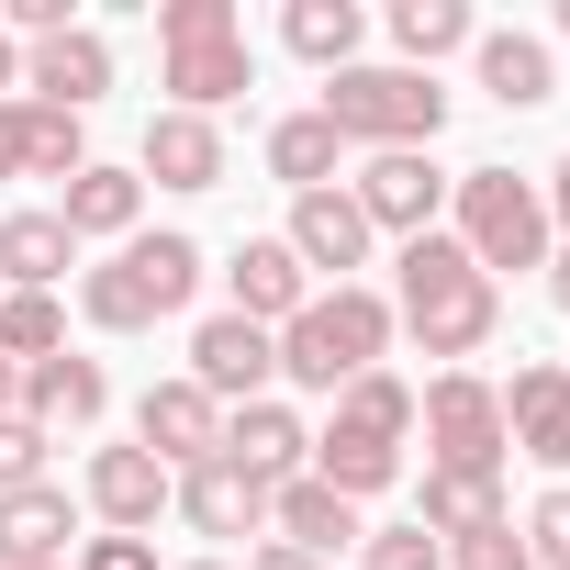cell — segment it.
I'll list each match as a JSON object with an SVG mask.
<instances>
[{"mask_svg": "<svg viewBox=\"0 0 570 570\" xmlns=\"http://www.w3.org/2000/svg\"><path fill=\"white\" fill-rule=\"evenodd\" d=\"M392 268H403L392 336H414L425 358H481V347H492V325H503V279H481L459 235H414Z\"/></svg>", "mask_w": 570, "mask_h": 570, "instance_id": "obj_1", "label": "cell"}, {"mask_svg": "<svg viewBox=\"0 0 570 570\" xmlns=\"http://www.w3.org/2000/svg\"><path fill=\"white\" fill-rule=\"evenodd\" d=\"M157 79H168V112L213 124L235 90H257L246 12H235V0H157Z\"/></svg>", "mask_w": 570, "mask_h": 570, "instance_id": "obj_2", "label": "cell"}, {"mask_svg": "<svg viewBox=\"0 0 570 570\" xmlns=\"http://www.w3.org/2000/svg\"><path fill=\"white\" fill-rule=\"evenodd\" d=\"M190 292H202V246H190L179 224H157V235H124V246L79 279V314H90L101 336H146V325L190 314Z\"/></svg>", "mask_w": 570, "mask_h": 570, "instance_id": "obj_3", "label": "cell"}, {"mask_svg": "<svg viewBox=\"0 0 570 570\" xmlns=\"http://www.w3.org/2000/svg\"><path fill=\"white\" fill-rule=\"evenodd\" d=\"M392 358V303L370 292V279H347V292H314L292 325H279V381H303V392H347L358 370Z\"/></svg>", "mask_w": 570, "mask_h": 570, "instance_id": "obj_4", "label": "cell"}, {"mask_svg": "<svg viewBox=\"0 0 570 570\" xmlns=\"http://www.w3.org/2000/svg\"><path fill=\"white\" fill-rule=\"evenodd\" d=\"M314 112L336 124V146L403 157V146H436V124H448V90H436L425 68H336Z\"/></svg>", "mask_w": 570, "mask_h": 570, "instance_id": "obj_5", "label": "cell"}, {"mask_svg": "<svg viewBox=\"0 0 570 570\" xmlns=\"http://www.w3.org/2000/svg\"><path fill=\"white\" fill-rule=\"evenodd\" d=\"M448 235L470 246L481 279H503V268H548V190L514 179V168H459V179H448Z\"/></svg>", "mask_w": 570, "mask_h": 570, "instance_id": "obj_6", "label": "cell"}, {"mask_svg": "<svg viewBox=\"0 0 570 570\" xmlns=\"http://www.w3.org/2000/svg\"><path fill=\"white\" fill-rule=\"evenodd\" d=\"M414 425H425V470H503V392L481 370H436L414 392Z\"/></svg>", "mask_w": 570, "mask_h": 570, "instance_id": "obj_7", "label": "cell"}, {"mask_svg": "<svg viewBox=\"0 0 570 570\" xmlns=\"http://www.w3.org/2000/svg\"><path fill=\"white\" fill-rule=\"evenodd\" d=\"M347 202L370 213V235H436V213H448V168L425 157V146H403V157H370L358 179H347Z\"/></svg>", "mask_w": 570, "mask_h": 570, "instance_id": "obj_8", "label": "cell"}, {"mask_svg": "<svg viewBox=\"0 0 570 570\" xmlns=\"http://www.w3.org/2000/svg\"><path fill=\"white\" fill-rule=\"evenodd\" d=\"M190 381L235 414V403H268V381H279V336L268 325H246V314H202L190 325Z\"/></svg>", "mask_w": 570, "mask_h": 570, "instance_id": "obj_9", "label": "cell"}, {"mask_svg": "<svg viewBox=\"0 0 570 570\" xmlns=\"http://www.w3.org/2000/svg\"><path fill=\"white\" fill-rule=\"evenodd\" d=\"M135 448L179 481V470H202L213 448H224V403L179 370V381H146V403H135Z\"/></svg>", "mask_w": 570, "mask_h": 570, "instance_id": "obj_10", "label": "cell"}, {"mask_svg": "<svg viewBox=\"0 0 570 570\" xmlns=\"http://www.w3.org/2000/svg\"><path fill=\"white\" fill-rule=\"evenodd\" d=\"M79 492H90V514H101V537H157V514H168V470L146 459V448H90V470H79Z\"/></svg>", "mask_w": 570, "mask_h": 570, "instance_id": "obj_11", "label": "cell"}, {"mask_svg": "<svg viewBox=\"0 0 570 570\" xmlns=\"http://www.w3.org/2000/svg\"><path fill=\"white\" fill-rule=\"evenodd\" d=\"M213 459H235L246 481H268V492H279V481H303V470H314V425H303L292 403H235Z\"/></svg>", "mask_w": 570, "mask_h": 570, "instance_id": "obj_12", "label": "cell"}, {"mask_svg": "<svg viewBox=\"0 0 570 570\" xmlns=\"http://www.w3.org/2000/svg\"><path fill=\"white\" fill-rule=\"evenodd\" d=\"M224 292H235V314H246V325H268V336H279V325L314 303V268L279 246V235H246V246L224 257Z\"/></svg>", "mask_w": 570, "mask_h": 570, "instance_id": "obj_13", "label": "cell"}, {"mask_svg": "<svg viewBox=\"0 0 570 570\" xmlns=\"http://www.w3.org/2000/svg\"><path fill=\"white\" fill-rule=\"evenodd\" d=\"M101 414H112V370H101V358L57 347V358H35V370H23V425H46V436H57V425H68V436H90Z\"/></svg>", "mask_w": 570, "mask_h": 570, "instance_id": "obj_14", "label": "cell"}, {"mask_svg": "<svg viewBox=\"0 0 570 570\" xmlns=\"http://www.w3.org/2000/svg\"><path fill=\"white\" fill-rule=\"evenodd\" d=\"M168 514H179L190 537H268V481H246L235 459H202V470H179Z\"/></svg>", "mask_w": 570, "mask_h": 570, "instance_id": "obj_15", "label": "cell"}, {"mask_svg": "<svg viewBox=\"0 0 570 570\" xmlns=\"http://www.w3.org/2000/svg\"><path fill=\"white\" fill-rule=\"evenodd\" d=\"M503 448L537 459V470H570V370H514L503 381Z\"/></svg>", "mask_w": 570, "mask_h": 570, "instance_id": "obj_16", "label": "cell"}, {"mask_svg": "<svg viewBox=\"0 0 570 570\" xmlns=\"http://www.w3.org/2000/svg\"><path fill=\"white\" fill-rule=\"evenodd\" d=\"M279 246H292L303 268H336V292H347V279L370 268V246H381V235H370V213H358L347 190H303V202H292V235H279Z\"/></svg>", "mask_w": 570, "mask_h": 570, "instance_id": "obj_17", "label": "cell"}, {"mask_svg": "<svg viewBox=\"0 0 570 570\" xmlns=\"http://www.w3.org/2000/svg\"><path fill=\"white\" fill-rule=\"evenodd\" d=\"M23 90H35L46 112H90V101L112 90V46H101L90 23H68V35L23 46Z\"/></svg>", "mask_w": 570, "mask_h": 570, "instance_id": "obj_18", "label": "cell"}, {"mask_svg": "<svg viewBox=\"0 0 570 570\" xmlns=\"http://www.w3.org/2000/svg\"><path fill=\"white\" fill-rule=\"evenodd\" d=\"M68 537H79V503L57 481L0 492V570H68Z\"/></svg>", "mask_w": 570, "mask_h": 570, "instance_id": "obj_19", "label": "cell"}, {"mask_svg": "<svg viewBox=\"0 0 570 570\" xmlns=\"http://www.w3.org/2000/svg\"><path fill=\"white\" fill-rule=\"evenodd\" d=\"M268 537H279V548H303V559H336V548H358L370 525H358L347 492H325V481L303 470V481H279V492H268Z\"/></svg>", "mask_w": 570, "mask_h": 570, "instance_id": "obj_20", "label": "cell"}, {"mask_svg": "<svg viewBox=\"0 0 570 570\" xmlns=\"http://www.w3.org/2000/svg\"><path fill=\"white\" fill-rule=\"evenodd\" d=\"M470 68H481V90H492L503 112H537V101H559V57H548V35H514V23H481Z\"/></svg>", "mask_w": 570, "mask_h": 570, "instance_id": "obj_21", "label": "cell"}, {"mask_svg": "<svg viewBox=\"0 0 570 570\" xmlns=\"http://www.w3.org/2000/svg\"><path fill=\"white\" fill-rule=\"evenodd\" d=\"M135 179H157V190H213V179H224V124H202V112H157L146 146H135Z\"/></svg>", "mask_w": 570, "mask_h": 570, "instance_id": "obj_22", "label": "cell"}, {"mask_svg": "<svg viewBox=\"0 0 570 570\" xmlns=\"http://www.w3.org/2000/svg\"><path fill=\"white\" fill-rule=\"evenodd\" d=\"M414 525L448 548V537H481V525H514V503H503V470H425V492H414Z\"/></svg>", "mask_w": 570, "mask_h": 570, "instance_id": "obj_23", "label": "cell"}, {"mask_svg": "<svg viewBox=\"0 0 570 570\" xmlns=\"http://www.w3.org/2000/svg\"><path fill=\"white\" fill-rule=\"evenodd\" d=\"M135 213H146V179H135V168H101V157L57 190V224H68L79 246H90V235H101V246H124V235H135Z\"/></svg>", "mask_w": 570, "mask_h": 570, "instance_id": "obj_24", "label": "cell"}, {"mask_svg": "<svg viewBox=\"0 0 570 570\" xmlns=\"http://www.w3.org/2000/svg\"><path fill=\"white\" fill-rule=\"evenodd\" d=\"M79 268V235L57 213H0V292H57Z\"/></svg>", "mask_w": 570, "mask_h": 570, "instance_id": "obj_25", "label": "cell"}, {"mask_svg": "<svg viewBox=\"0 0 570 570\" xmlns=\"http://www.w3.org/2000/svg\"><path fill=\"white\" fill-rule=\"evenodd\" d=\"M325 436H358V448H392V459H403V436H414V381H392V370H358V381L336 392Z\"/></svg>", "mask_w": 570, "mask_h": 570, "instance_id": "obj_26", "label": "cell"}, {"mask_svg": "<svg viewBox=\"0 0 570 570\" xmlns=\"http://www.w3.org/2000/svg\"><path fill=\"white\" fill-rule=\"evenodd\" d=\"M358 35H370V12L358 0H292V12H279V46H292L303 68H358Z\"/></svg>", "mask_w": 570, "mask_h": 570, "instance_id": "obj_27", "label": "cell"}, {"mask_svg": "<svg viewBox=\"0 0 570 570\" xmlns=\"http://www.w3.org/2000/svg\"><path fill=\"white\" fill-rule=\"evenodd\" d=\"M392 68H425L436 79V57H459V46H481V23H470V0H392Z\"/></svg>", "mask_w": 570, "mask_h": 570, "instance_id": "obj_28", "label": "cell"}, {"mask_svg": "<svg viewBox=\"0 0 570 570\" xmlns=\"http://www.w3.org/2000/svg\"><path fill=\"white\" fill-rule=\"evenodd\" d=\"M336 157H347V146H336L325 112H279V124H268V179H292V202H303V190H336Z\"/></svg>", "mask_w": 570, "mask_h": 570, "instance_id": "obj_29", "label": "cell"}, {"mask_svg": "<svg viewBox=\"0 0 570 570\" xmlns=\"http://www.w3.org/2000/svg\"><path fill=\"white\" fill-rule=\"evenodd\" d=\"M57 347H68L57 292H0V358H12V370H35V358H57Z\"/></svg>", "mask_w": 570, "mask_h": 570, "instance_id": "obj_30", "label": "cell"}, {"mask_svg": "<svg viewBox=\"0 0 570 570\" xmlns=\"http://www.w3.org/2000/svg\"><path fill=\"white\" fill-rule=\"evenodd\" d=\"M358 570H448V548L425 525H370L358 537Z\"/></svg>", "mask_w": 570, "mask_h": 570, "instance_id": "obj_31", "label": "cell"}, {"mask_svg": "<svg viewBox=\"0 0 570 570\" xmlns=\"http://www.w3.org/2000/svg\"><path fill=\"white\" fill-rule=\"evenodd\" d=\"M514 537H525V559H537V570H570V481H559V492H537Z\"/></svg>", "mask_w": 570, "mask_h": 570, "instance_id": "obj_32", "label": "cell"}, {"mask_svg": "<svg viewBox=\"0 0 570 570\" xmlns=\"http://www.w3.org/2000/svg\"><path fill=\"white\" fill-rule=\"evenodd\" d=\"M448 570H537L514 525H481V537H448Z\"/></svg>", "mask_w": 570, "mask_h": 570, "instance_id": "obj_33", "label": "cell"}, {"mask_svg": "<svg viewBox=\"0 0 570 570\" xmlns=\"http://www.w3.org/2000/svg\"><path fill=\"white\" fill-rule=\"evenodd\" d=\"M23 481H46V425L0 414V492H23Z\"/></svg>", "mask_w": 570, "mask_h": 570, "instance_id": "obj_34", "label": "cell"}, {"mask_svg": "<svg viewBox=\"0 0 570 570\" xmlns=\"http://www.w3.org/2000/svg\"><path fill=\"white\" fill-rule=\"evenodd\" d=\"M0 179H35V101H0Z\"/></svg>", "mask_w": 570, "mask_h": 570, "instance_id": "obj_35", "label": "cell"}, {"mask_svg": "<svg viewBox=\"0 0 570 570\" xmlns=\"http://www.w3.org/2000/svg\"><path fill=\"white\" fill-rule=\"evenodd\" d=\"M79 570H157V537H90Z\"/></svg>", "mask_w": 570, "mask_h": 570, "instance_id": "obj_36", "label": "cell"}, {"mask_svg": "<svg viewBox=\"0 0 570 570\" xmlns=\"http://www.w3.org/2000/svg\"><path fill=\"white\" fill-rule=\"evenodd\" d=\"M246 570H325V559H303V548H279V537H268V548H257Z\"/></svg>", "mask_w": 570, "mask_h": 570, "instance_id": "obj_37", "label": "cell"}, {"mask_svg": "<svg viewBox=\"0 0 570 570\" xmlns=\"http://www.w3.org/2000/svg\"><path fill=\"white\" fill-rule=\"evenodd\" d=\"M537 279H548V303L570 314V246H548V268H537Z\"/></svg>", "mask_w": 570, "mask_h": 570, "instance_id": "obj_38", "label": "cell"}, {"mask_svg": "<svg viewBox=\"0 0 570 570\" xmlns=\"http://www.w3.org/2000/svg\"><path fill=\"white\" fill-rule=\"evenodd\" d=\"M12 90H23V46H12V35H0V101H12Z\"/></svg>", "mask_w": 570, "mask_h": 570, "instance_id": "obj_39", "label": "cell"}, {"mask_svg": "<svg viewBox=\"0 0 570 570\" xmlns=\"http://www.w3.org/2000/svg\"><path fill=\"white\" fill-rule=\"evenodd\" d=\"M548 224H570V157H559V179H548Z\"/></svg>", "mask_w": 570, "mask_h": 570, "instance_id": "obj_40", "label": "cell"}, {"mask_svg": "<svg viewBox=\"0 0 570 570\" xmlns=\"http://www.w3.org/2000/svg\"><path fill=\"white\" fill-rule=\"evenodd\" d=\"M0 414H23V370L12 358H0Z\"/></svg>", "mask_w": 570, "mask_h": 570, "instance_id": "obj_41", "label": "cell"}, {"mask_svg": "<svg viewBox=\"0 0 570 570\" xmlns=\"http://www.w3.org/2000/svg\"><path fill=\"white\" fill-rule=\"evenodd\" d=\"M179 570H235V559H179Z\"/></svg>", "mask_w": 570, "mask_h": 570, "instance_id": "obj_42", "label": "cell"}, {"mask_svg": "<svg viewBox=\"0 0 570 570\" xmlns=\"http://www.w3.org/2000/svg\"><path fill=\"white\" fill-rule=\"evenodd\" d=\"M548 23H559V35H570V0H559V12H548Z\"/></svg>", "mask_w": 570, "mask_h": 570, "instance_id": "obj_43", "label": "cell"}]
</instances>
